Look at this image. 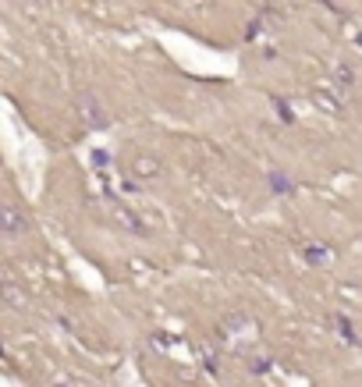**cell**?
Listing matches in <instances>:
<instances>
[{
	"instance_id": "6da1fadb",
	"label": "cell",
	"mask_w": 362,
	"mask_h": 387,
	"mask_svg": "<svg viewBox=\"0 0 362 387\" xmlns=\"http://www.w3.org/2000/svg\"><path fill=\"white\" fill-rule=\"evenodd\" d=\"M0 224H4V235H8V238L29 235V217H21L18 207H4V210H0Z\"/></svg>"
},
{
	"instance_id": "7a4b0ae2",
	"label": "cell",
	"mask_w": 362,
	"mask_h": 387,
	"mask_svg": "<svg viewBox=\"0 0 362 387\" xmlns=\"http://www.w3.org/2000/svg\"><path fill=\"white\" fill-rule=\"evenodd\" d=\"M306 259L316 263V267H327V263L334 259V253H330L327 246H306Z\"/></svg>"
},
{
	"instance_id": "3957f363",
	"label": "cell",
	"mask_w": 362,
	"mask_h": 387,
	"mask_svg": "<svg viewBox=\"0 0 362 387\" xmlns=\"http://www.w3.org/2000/svg\"><path fill=\"white\" fill-rule=\"evenodd\" d=\"M270 185H273V192H284V196H291L295 192V185L284 178V174H270Z\"/></svg>"
}]
</instances>
